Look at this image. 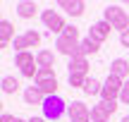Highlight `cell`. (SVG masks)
<instances>
[{
	"label": "cell",
	"instance_id": "1",
	"mask_svg": "<svg viewBox=\"0 0 129 122\" xmlns=\"http://www.w3.org/2000/svg\"><path fill=\"white\" fill-rule=\"evenodd\" d=\"M103 19H105L112 29H117L120 34H124L129 29V12L122 10L120 5H108V7L103 10Z\"/></svg>",
	"mask_w": 129,
	"mask_h": 122
},
{
	"label": "cell",
	"instance_id": "24",
	"mask_svg": "<svg viewBox=\"0 0 129 122\" xmlns=\"http://www.w3.org/2000/svg\"><path fill=\"white\" fill-rule=\"evenodd\" d=\"M62 34H64V36H72V38H79V29H77V26H72V24H67Z\"/></svg>",
	"mask_w": 129,
	"mask_h": 122
},
{
	"label": "cell",
	"instance_id": "20",
	"mask_svg": "<svg viewBox=\"0 0 129 122\" xmlns=\"http://www.w3.org/2000/svg\"><path fill=\"white\" fill-rule=\"evenodd\" d=\"M19 79L17 77H3V94H17L19 91Z\"/></svg>",
	"mask_w": 129,
	"mask_h": 122
},
{
	"label": "cell",
	"instance_id": "29",
	"mask_svg": "<svg viewBox=\"0 0 129 122\" xmlns=\"http://www.w3.org/2000/svg\"><path fill=\"white\" fill-rule=\"evenodd\" d=\"M120 122H129V115H124V117H122V120H120Z\"/></svg>",
	"mask_w": 129,
	"mask_h": 122
},
{
	"label": "cell",
	"instance_id": "17",
	"mask_svg": "<svg viewBox=\"0 0 129 122\" xmlns=\"http://www.w3.org/2000/svg\"><path fill=\"white\" fill-rule=\"evenodd\" d=\"M36 65L43 67V70H53V65H55V53L48 50V48L38 50V53H36Z\"/></svg>",
	"mask_w": 129,
	"mask_h": 122
},
{
	"label": "cell",
	"instance_id": "25",
	"mask_svg": "<svg viewBox=\"0 0 129 122\" xmlns=\"http://www.w3.org/2000/svg\"><path fill=\"white\" fill-rule=\"evenodd\" d=\"M120 43H122L124 48H129V29H127L124 34H120Z\"/></svg>",
	"mask_w": 129,
	"mask_h": 122
},
{
	"label": "cell",
	"instance_id": "7",
	"mask_svg": "<svg viewBox=\"0 0 129 122\" xmlns=\"http://www.w3.org/2000/svg\"><path fill=\"white\" fill-rule=\"evenodd\" d=\"M79 38H72V36H57V41H55V48H57V53L60 55H67L69 60L72 57H77V53H79Z\"/></svg>",
	"mask_w": 129,
	"mask_h": 122
},
{
	"label": "cell",
	"instance_id": "8",
	"mask_svg": "<svg viewBox=\"0 0 129 122\" xmlns=\"http://www.w3.org/2000/svg\"><path fill=\"white\" fill-rule=\"evenodd\" d=\"M67 115H69V122H91V110L84 101H72L67 108Z\"/></svg>",
	"mask_w": 129,
	"mask_h": 122
},
{
	"label": "cell",
	"instance_id": "3",
	"mask_svg": "<svg viewBox=\"0 0 129 122\" xmlns=\"http://www.w3.org/2000/svg\"><path fill=\"white\" fill-rule=\"evenodd\" d=\"M14 65L19 67V72H22L26 79H36V74H38V65H36V55H34L31 50L17 53V55H14Z\"/></svg>",
	"mask_w": 129,
	"mask_h": 122
},
{
	"label": "cell",
	"instance_id": "10",
	"mask_svg": "<svg viewBox=\"0 0 129 122\" xmlns=\"http://www.w3.org/2000/svg\"><path fill=\"white\" fill-rule=\"evenodd\" d=\"M110 31H112V26L105 22V19H101V22L91 24V29H88V38H93L96 43H103V41L110 38Z\"/></svg>",
	"mask_w": 129,
	"mask_h": 122
},
{
	"label": "cell",
	"instance_id": "14",
	"mask_svg": "<svg viewBox=\"0 0 129 122\" xmlns=\"http://www.w3.org/2000/svg\"><path fill=\"white\" fill-rule=\"evenodd\" d=\"M43 101H46V96L38 86H26L24 89V103L26 105H43Z\"/></svg>",
	"mask_w": 129,
	"mask_h": 122
},
{
	"label": "cell",
	"instance_id": "30",
	"mask_svg": "<svg viewBox=\"0 0 129 122\" xmlns=\"http://www.w3.org/2000/svg\"><path fill=\"white\" fill-rule=\"evenodd\" d=\"M91 122H110V120H91Z\"/></svg>",
	"mask_w": 129,
	"mask_h": 122
},
{
	"label": "cell",
	"instance_id": "23",
	"mask_svg": "<svg viewBox=\"0 0 129 122\" xmlns=\"http://www.w3.org/2000/svg\"><path fill=\"white\" fill-rule=\"evenodd\" d=\"M120 103L129 105V79L124 81V86H122V94H120Z\"/></svg>",
	"mask_w": 129,
	"mask_h": 122
},
{
	"label": "cell",
	"instance_id": "28",
	"mask_svg": "<svg viewBox=\"0 0 129 122\" xmlns=\"http://www.w3.org/2000/svg\"><path fill=\"white\" fill-rule=\"evenodd\" d=\"M14 122H29V120H24V117H14Z\"/></svg>",
	"mask_w": 129,
	"mask_h": 122
},
{
	"label": "cell",
	"instance_id": "9",
	"mask_svg": "<svg viewBox=\"0 0 129 122\" xmlns=\"http://www.w3.org/2000/svg\"><path fill=\"white\" fill-rule=\"evenodd\" d=\"M115 110H117V101H101L91 108V120H110Z\"/></svg>",
	"mask_w": 129,
	"mask_h": 122
},
{
	"label": "cell",
	"instance_id": "16",
	"mask_svg": "<svg viewBox=\"0 0 129 122\" xmlns=\"http://www.w3.org/2000/svg\"><path fill=\"white\" fill-rule=\"evenodd\" d=\"M101 50V43H96L93 38H84L81 43H79V53H77V57H86V55H96V53Z\"/></svg>",
	"mask_w": 129,
	"mask_h": 122
},
{
	"label": "cell",
	"instance_id": "21",
	"mask_svg": "<svg viewBox=\"0 0 129 122\" xmlns=\"http://www.w3.org/2000/svg\"><path fill=\"white\" fill-rule=\"evenodd\" d=\"M24 41H26V48H38V43H41V34L34 31V29H29V31H24Z\"/></svg>",
	"mask_w": 129,
	"mask_h": 122
},
{
	"label": "cell",
	"instance_id": "22",
	"mask_svg": "<svg viewBox=\"0 0 129 122\" xmlns=\"http://www.w3.org/2000/svg\"><path fill=\"white\" fill-rule=\"evenodd\" d=\"M86 79L88 77H84V74H69V86H72V89H84Z\"/></svg>",
	"mask_w": 129,
	"mask_h": 122
},
{
	"label": "cell",
	"instance_id": "15",
	"mask_svg": "<svg viewBox=\"0 0 129 122\" xmlns=\"http://www.w3.org/2000/svg\"><path fill=\"white\" fill-rule=\"evenodd\" d=\"M36 12H38V5L34 3V0H19V3H17V14H19L22 19L36 17Z\"/></svg>",
	"mask_w": 129,
	"mask_h": 122
},
{
	"label": "cell",
	"instance_id": "27",
	"mask_svg": "<svg viewBox=\"0 0 129 122\" xmlns=\"http://www.w3.org/2000/svg\"><path fill=\"white\" fill-rule=\"evenodd\" d=\"M29 122H46V117H29Z\"/></svg>",
	"mask_w": 129,
	"mask_h": 122
},
{
	"label": "cell",
	"instance_id": "5",
	"mask_svg": "<svg viewBox=\"0 0 129 122\" xmlns=\"http://www.w3.org/2000/svg\"><path fill=\"white\" fill-rule=\"evenodd\" d=\"M122 86H124V81L120 79V77L115 74H108V79L103 81V101H120V94H122Z\"/></svg>",
	"mask_w": 129,
	"mask_h": 122
},
{
	"label": "cell",
	"instance_id": "11",
	"mask_svg": "<svg viewBox=\"0 0 129 122\" xmlns=\"http://www.w3.org/2000/svg\"><path fill=\"white\" fill-rule=\"evenodd\" d=\"M57 7H62L69 17H81L84 10H86V3H81V0H60Z\"/></svg>",
	"mask_w": 129,
	"mask_h": 122
},
{
	"label": "cell",
	"instance_id": "6",
	"mask_svg": "<svg viewBox=\"0 0 129 122\" xmlns=\"http://www.w3.org/2000/svg\"><path fill=\"white\" fill-rule=\"evenodd\" d=\"M41 22H43L46 29H50V34H57V36H62L64 26H67L64 19L55 12V10H43V12H41Z\"/></svg>",
	"mask_w": 129,
	"mask_h": 122
},
{
	"label": "cell",
	"instance_id": "13",
	"mask_svg": "<svg viewBox=\"0 0 129 122\" xmlns=\"http://www.w3.org/2000/svg\"><path fill=\"white\" fill-rule=\"evenodd\" d=\"M14 38H17V36H14V24L7 22V19H3V22H0V46L7 48Z\"/></svg>",
	"mask_w": 129,
	"mask_h": 122
},
{
	"label": "cell",
	"instance_id": "4",
	"mask_svg": "<svg viewBox=\"0 0 129 122\" xmlns=\"http://www.w3.org/2000/svg\"><path fill=\"white\" fill-rule=\"evenodd\" d=\"M36 86L43 91V96H55L57 94V77L53 70H43V67H38V74H36Z\"/></svg>",
	"mask_w": 129,
	"mask_h": 122
},
{
	"label": "cell",
	"instance_id": "26",
	"mask_svg": "<svg viewBox=\"0 0 129 122\" xmlns=\"http://www.w3.org/2000/svg\"><path fill=\"white\" fill-rule=\"evenodd\" d=\"M0 122H14V115H10V113H3V117H0Z\"/></svg>",
	"mask_w": 129,
	"mask_h": 122
},
{
	"label": "cell",
	"instance_id": "18",
	"mask_svg": "<svg viewBox=\"0 0 129 122\" xmlns=\"http://www.w3.org/2000/svg\"><path fill=\"white\" fill-rule=\"evenodd\" d=\"M67 67H69V74H84V77H88V60H86V57H72Z\"/></svg>",
	"mask_w": 129,
	"mask_h": 122
},
{
	"label": "cell",
	"instance_id": "12",
	"mask_svg": "<svg viewBox=\"0 0 129 122\" xmlns=\"http://www.w3.org/2000/svg\"><path fill=\"white\" fill-rule=\"evenodd\" d=\"M110 74L120 77L122 81L129 79V60H124V57H115V60L110 62Z\"/></svg>",
	"mask_w": 129,
	"mask_h": 122
},
{
	"label": "cell",
	"instance_id": "2",
	"mask_svg": "<svg viewBox=\"0 0 129 122\" xmlns=\"http://www.w3.org/2000/svg\"><path fill=\"white\" fill-rule=\"evenodd\" d=\"M41 108H43V117L55 122V120H60L62 115L67 113V108H69V105H67V103L60 98V96L55 94V96H46V101H43V105H41Z\"/></svg>",
	"mask_w": 129,
	"mask_h": 122
},
{
	"label": "cell",
	"instance_id": "19",
	"mask_svg": "<svg viewBox=\"0 0 129 122\" xmlns=\"http://www.w3.org/2000/svg\"><path fill=\"white\" fill-rule=\"evenodd\" d=\"M81 91H84L86 96H101V91H103V81H98L96 77H88Z\"/></svg>",
	"mask_w": 129,
	"mask_h": 122
}]
</instances>
